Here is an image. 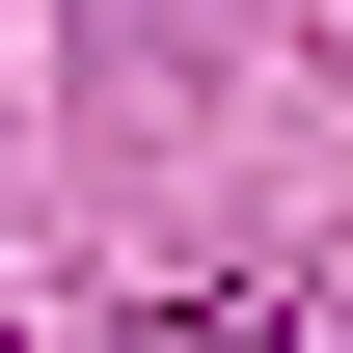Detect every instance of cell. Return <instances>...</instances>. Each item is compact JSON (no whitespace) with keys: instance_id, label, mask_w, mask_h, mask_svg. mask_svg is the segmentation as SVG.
Instances as JSON below:
<instances>
[{"instance_id":"6da1fadb","label":"cell","mask_w":353,"mask_h":353,"mask_svg":"<svg viewBox=\"0 0 353 353\" xmlns=\"http://www.w3.org/2000/svg\"><path fill=\"white\" fill-rule=\"evenodd\" d=\"M109 353H299V299H136Z\"/></svg>"}]
</instances>
